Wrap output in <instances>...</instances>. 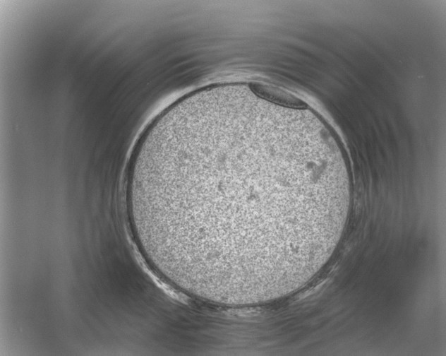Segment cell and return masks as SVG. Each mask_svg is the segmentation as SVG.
<instances>
[{"instance_id": "1", "label": "cell", "mask_w": 446, "mask_h": 356, "mask_svg": "<svg viewBox=\"0 0 446 356\" xmlns=\"http://www.w3.org/2000/svg\"><path fill=\"white\" fill-rule=\"evenodd\" d=\"M342 183L310 138L239 104L154 124L128 177L147 260L181 292L230 307L271 303L310 281L332 240Z\"/></svg>"}, {"instance_id": "2", "label": "cell", "mask_w": 446, "mask_h": 356, "mask_svg": "<svg viewBox=\"0 0 446 356\" xmlns=\"http://www.w3.org/2000/svg\"><path fill=\"white\" fill-rule=\"evenodd\" d=\"M250 87L258 95L274 103L296 108L306 107L302 100L282 89L260 83H252Z\"/></svg>"}]
</instances>
